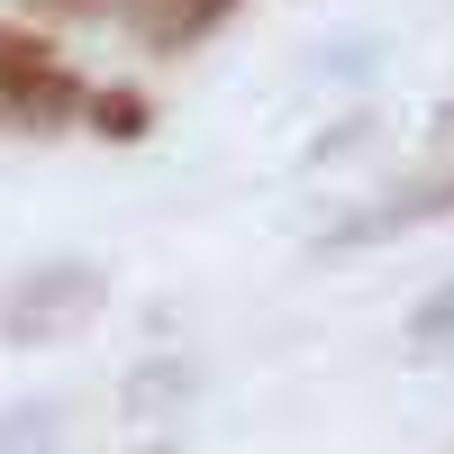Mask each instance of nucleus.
<instances>
[{
    "instance_id": "f257e3e1",
    "label": "nucleus",
    "mask_w": 454,
    "mask_h": 454,
    "mask_svg": "<svg viewBox=\"0 0 454 454\" xmlns=\"http://www.w3.org/2000/svg\"><path fill=\"white\" fill-rule=\"evenodd\" d=\"M100 300H109V282L91 263H46V273H27L0 300V336H10V346H55V336H73L82 318H100Z\"/></svg>"
},
{
    "instance_id": "f03ea898",
    "label": "nucleus",
    "mask_w": 454,
    "mask_h": 454,
    "mask_svg": "<svg viewBox=\"0 0 454 454\" xmlns=\"http://www.w3.org/2000/svg\"><path fill=\"white\" fill-rule=\"evenodd\" d=\"M82 100H91V82H82V73H73V64L55 55V64L10 73V82H0V128L55 137V128H73V119H82Z\"/></svg>"
},
{
    "instance_id": "7ed1b4c3",
    "label": "nucleus",
    "mask_w": 454,
    "mask_h": 454,
    "mask_svg": "<svg viewBox=\"0 0 454 454\" xmlns=\"http://www.w3.org/2000/svg\"><path fill=\"white\" fill-rule=\"evenodd\" d=\"M246 0H119V19L145 36L155 55H182V46H200V36L218 27V19H237Z\"/></svg>"
},
{
    "instance_id": "20e7f679",
    "label": "nucleus",
    "mask_w": 454,
    "mask_h": 454,
    "mask_svg": "<svg viewBox=\"0 0 454 454\" xmlns=\"http://www.w3.org/2000/svg\"><path fill=\"white\" fill-rule=\"evenodd\" d=\"M454 209V173L445 182H419V192H400L391 209H364V218H346L327 246H382V237H400V227H419V218H445Z\"/></svg>"
},
{
    "instance_id": "39448f33",
    "label": "nucleus",
    "mask_w": 454,
    "mask_h": 454,
    "mask_svg": "<svg viewBox=\"0 0 454 454\" xmlns=\"http://www.w3.org/2000/svg\"><path fill=\"white\" fill-rule=\"evenodd\" d=\"M82 119H91V137H109V145H137L145 128H155V109H145V91L109 82V91H91V100H82Z\"/></svg>"
},
{
    "instance_id": "423d86ee",
    "label": "nucleus",
    "mask_w": 454,
    "mask_h": 454,
    "mask_svg": "<svg viewBox=\"0 0 454 454\" xmlns=\"http://www.w3.org/2000/svg\"><path fill=\"white\" fill-rule=\"evenodd\" d=\"M36 64H55V46L36 27H0V82H10V73H36Z\"/></svg>"
},
{
    "instance_id": "0eeeda50",
    "label": "nucleus",
    "mask_w": 454,
    "mask_h": 454,
    "mask_svg": "<svg viewBox=\"0 0 454 454\" xmlns=\"http://www.w3.org/2000/svg\"><path fill=\"white\" fill-rule=\"evenodd\" d=\"M445 327H454V291H445V300H427V309H419V346H427V336H445Z\"/></svg>"
},
{
    "instance_id": "6e6552de",
    "label": "nucleus",
    "mask_w": 454,
    "mask_h": 454,
    "mask_svg": "<svg viewBox=\"0 0 454 454\" xmlns=\"http://www.w3.org/2000/svg\"><path fill=\"white\" fill-rule=\"evenodd\" d=\"M27 10H46V19H55V10H73V19H91V10H109V0H27Z\"/></svg>"
}]
</instances>
